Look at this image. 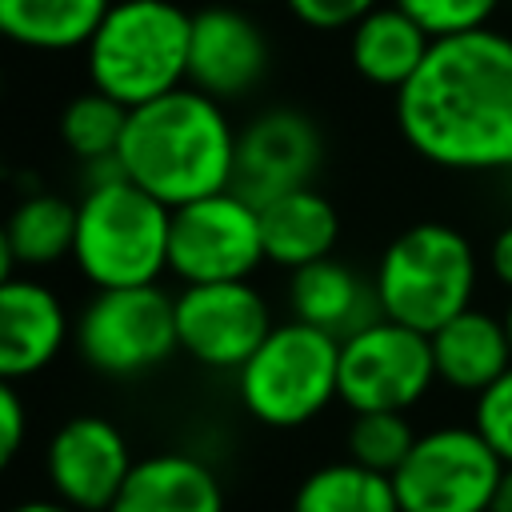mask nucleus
Returning a JSON list of instances; mask_svg holds the SVG:
<instances>
[{
    "mask_svg": "<svg viewBox=\"0 0 512 512\" xmlns=\"http://www.w3.org/2000/svg\"><path fill=\"white\" fill-rule=\"evenodd\" d=\"M476 276L480 260L472 240L444 220H420L392 236L372 284L388 320L432 336L440 324L472 308Z\"/></svg>",
    "mask_w": 512,
    "mask_h": 512,
    "instance_id": "5",
    "label": "nucleus"
},
{
    "mask_svg": "<svg viewBox=\"0 0 512 512\" xmlns=\"http://www.w3.org/2000/svg\"><path fill=\"white\" fill-rule=\"evenodd\" d=\"M8 512H76V508L60 504V500H24V504H16Z\"/></svg>",
    "mask_w": 512,
    "mask_h": 512,
    "instance_id": "33",
    "label": "nucleus"
},
{
    "mask_svg": "<svg viewBox=\"0 0 512 512\" xmlns=\"http://www.w3.org/2000/svg\"><path fill=\"white\" fill-rule=\"evenodd\" d=\"M428 340H432L436 380L448 384L452 392L480 396L512 368V344L504 320H496L484 308H464L460 316L440 324Z\"/></svg>",
    "mask_w": 512,
    "mask_h": 512,
    "instance_id": "17",
    "label": "nucleus"
},
{
    "mask_svg": "<svg viewBox=\"0 0 512 512\" xmlns=\"http://www.w3.org/2000/svg\"><path fill=\"white\" fill-rule=\"evenodd\" d=\"M260 236H264V256L276 268H304L324 256H332L340 240V216L328 196L316 188H296L260 208Z\"/></svg>",
    "mask_w": 512,
    "mask_h": 512,
    "instance_id": "19",
    "label": "nucleus"
},
{
    "mask_svg": "<svg viewBox=\"0 0 512 512\" xmlns=\"http://www.w3.org/2000/svg\"><path fill=\"white\" fill-rule=\"evenodd\" d=\"M128 112L120 100L104 96L100 88H88L80 96H72L60 112V140L64 148L88 168V164H108L120 152L124 128H128Z\"/></svg>",
    "mask_w": 512,
    "mask_h": 512,
    "instance_id": "24",
    "label": "nucleus"
},
{
    "mask_svg": "<svg viewBox=\"0 0 512 512\" xmlns=\"http://www.w3.org/2000/svg\"><path fill=\"white\" fill-rule=\"evenodd\" d=\"M264 256L260 208L232 188L172 208L168 228V272L184 284L248 280Z\"/></svg>",
    "mask_w": 512,
    "mask_h": 512,
    "instance_id": "9",
    "label": "nucleus"
},
{
    "mask_svg": "<svg viewBox=\"0 0 512 512\" xmlns=\"http://www.w3.org/2000/svg\"><path fill=\"white\" fill-rule=\"evenodd\" d=\"M472 428L488 440V448L504 464H512V368L476 396V420H472Z\"/></svg>",
    "mask_w": 512,
    "mask_h": 512,
    "instance_id": "27",
    "label": "nucleus"
},
{
    "mask_svg": "<svg viewBox=\"0 0 512 512\" xmlns=\"http://www.w3.org/2000/svg\"><path fill=\"white\" fill-rule=\"evenodd\" d=\"M416 444V432L404 412H352L348 424V460L392 476Z\"/></svg>",
    "mask_w": 512,
    "mask_h": 512,
    "instance_id": "25",
    "label": "nucleus"
},
{
    "mask_svg": "<svg viewBox=\"0 0 512 512\" xmlns=\"http://www.w3.org/2000/svg\"><path fill=\"white\" fill-rule=\"evenodd\" d=\"M348 60L360 72V80L376 84V88H392L400 92L416 68L424 64L432 36L396 4H380L372 8L356 28H348Z\"/></svg>",
    "mask_w": 512,
    "mask_h": 512,
    "instance_id": "20",
    "label": "nucleus"
},
{
    "mask_svg": "<svg viewBox=\"0 0 512 512\" xmlns=\"http://www.w3.org/2000/svg\"><path fill=\"white\" fill-rule=\"evenodd\" d=\"M28 436V408L24 396L16 392L12 380H0V472H8V464L20 456Z\"/></svg>",
    "mask_w": 512,
    "mask_h": 512,
    "instance_id": "29",
    "label": "nucleus"
},
{
    "mask_svg": "<svg viewBox=\"0 0 512 512\" xmlns=\"http://www.w3.org/2000/svg\"><path fill=\"white\" fill-rule=\"evenodd\" d=\"M192 16L172 0H112L84 44L88 80L124 108L188 84Z\"/></svg>",
    "mask_w": 512,
    "mask_h": 512,
    "instance_id": "4",
    "label": "nucleus"
},
{
    "mask_svg": "<svg viewBox=\"0 0 512 512\" xmlns=\"http://www.w3.org/2000/svg\"><path fill=\"white\" fill-rule=\"evenodd\" d=\"M236 392L248 416L268 428H300L340 400V340L284 320L236 372Z\"/></svg>",
    "mask_w": 512,
    "mask_h": 512,
    "instance_id": "6",
    "label": "nucleus"
},
{
    "mask_svg": "<svg viewBox=\"0 0 512 512\" xmlns=\"http://www.w3.org/2000/svg\"><path fill=\"white\" fill-rule=\"evenodd\" d=\"M288 12L316 32H340V28H356L372 8H380V0H284Z\"/></svg>",
    "mask_w": 512,
    "mask_h": 512,
    "instance_id": "28",
    "label": "nucleus"
},
{
    "mask_svg": "<svg viewBox=\"0 0 512 512\" xmlns=\"http://www.w3.org/2000/svg\"><path fill=\"white\" fill-rule=\"evenodd\" d=\"M108 8L112 0H0V36L36 52L84 48Z\"/></svg>",
    "mask_w": 512,
    "mask_h": 512,
    "instance_id": "21",
    "label": "nucleus"
},
{
    "mask_svg": "<svg viewBox=\"0 0 512 512\" xmlns=\"http://www.w3.org/2000/svg\"><path fill=\"white\" fill-rule=\"evenodd\" d=\"M488 268H492V276L504 288H512V224H504L492 236V244H488Z\"/></svg>",
    "mask_w": 512,
    "mask_h": 512,
    "instance_id": "30",
    "label": "nucleus"
},
{
    "mask_svg": "<svg viewBox=\"0 0 512 512\" xmlns=\"http://www.w3.org/2000/svg\"><path fill=\"white\" fill-rule=\"evenodd\" d=\"M500 320H504V332H508V344H512V300H508V308H504Z\"/></svg>",
    "mask_w": 512,
    "mask_h": 512,
    "instance_id": "34",
    "label": "nucleus"
},
{
    "mask_svg": "<svg viewBox=\"0 0 512 512\" xmlns=\"http://www.w3.org/2000/svg\"><path fill=\"white\" fill-rule=\"evenodd\" d=\"M288 308H292V320L312 324L336 340H348L352 332H360L384 316L380 300H376V284H368L356 268H348L332 256L292 272Z\"/></svg>",
    "mask_w": 512,
    "mask_h": 512,
    "instance_id": "16",
    "label": "nucleus"
},
{
    "mask_svg": "<svg viewBox=\"0 0 512 512\" xmlns=\"http://www.w3.org/2000/svg\"><path fill=\"white\" fill-rule=\"evenodd\" d=\"M272 328L276 324L268 300L248 280L184 284V292L176 296L180 352H188L204 368L240 372Z\"/></svg>",
    "mask_w": 512,
    "mask_h": 512,
    "instance_id": "11",
    "label": "nucleus"
},
{
    "mask_svg": "<svg viewBox=\"0 0 512 512\" xmlns=\"http://www.w3.org/2000/svg\"><path fill=\"white\" fill-rule=\"evenodd\" d=\"M504 460L476 428L444 424L420 432L392 472L400 512H492Z\"/></svg>",
    "mask_w": 512,
    "mask_h": 512,
    "instance_id": "8",
    "label": "nucleus"
},
{
    "mask_svg": "<svg viewBox=\"0 0 512 512\" xmlns=\"http://www.w3.org/2000/svg\"><path fill=\"white\" fill-rule=\"evenodd\" d=\"M492 512H512V464H504V476H500V488H496Z\"/></svg>",
    "mask_w": 512,
    "mask_h": 512,
    "instance_id": "31",
    "label": "nucleus"
},
{
    "mask_svg": "<svg viewBox=\"0 0 512 512\" xmlns=\"http://www.w3.org/2000/svg\"><path fill=\"white\" fill-rule=\"evenodd\" d=\"M292 512H400V500L392 476L356 460H336L300 480Z\"/></svg>",
    "mask_w": 512,
    "mask_h": 512,
    "instance_id": "23",
    "label": "nucleus"
},
{
    "mask_svg": "<svg viewBox=\"0 0 512 512\" xmlns=\"http://www.w3.org/2000/svg\"><path fill=\"white\" fill-rule=\"evenodd\" d=\"M392 4L408 12L432 40H448V36L492 28L496 8L508 0H392Z\"/></svg>",
    "mask_w": 512,
    "mask_h": 512,
    "instance_id": "26",
    "label": "nucleus"
},
{
    "mask_svg": "<svg viewBox=\"0 0 512 512\" xmlns=\"http://www.w3.org/2000/svg\"><path fill=\"white\" fill-rule=\"evenodd\" d=\"M128 436L104 416L64 420L44 448V476L60 504L76 512H112L128 472H132Z\"/></svg>",
    "mask_w": 512,
    "mask_h": 512,
    "instance_id": "13",
    "label": "nucleus"
},
{
    "mask_svg": "<svg viewBox=\"0 0 512 512\" xmlns=\"http://www.w3.org/2000/svg\"><path fill=\"white\" fill-rule=\"evenodd\" d=\"M72 344L80 360L104 376H144L180 352L176 296L160 284L96 288L72 320Z\"/></svg>",
    "mask_w": 512,
    "mask_h": 512,
    "instance_id": "7",
    "label": "nucleus"
},
{
    "mask_svg": "<svg viewBox=\"0 0 512 512\" xmlns=\"http://www.w3.org/2000/svg\"><path fill=\"white\" fill-rule=\"evenodd\" d=\"M72 336V320L60 296L28 276L0 284V380H28L44 372Z\"/></svg>",
    "mask_w": 512,
    "mask_h": 512,
    "instance_id": "15",
    "label": "nucleus"
},
{
    "mask_svg": "<svg viewBox=\"0 0 512 512\" xmlns=\"http://www.w3.org/2000/svg\"><path fill=\"white\" fill-rule=\"evenodd\" d=\"M16 276V256H12V244H8V232H4V220H0V284Z\"/></svg>",
    "mask_w": 512,
    "mask_h": 512,
    "instance_id": "32",
    "label": "nucleus"
},
{
    "mask_svg": "<svg viewBox=\"0 0 512 512\" xmlns=\"http://www.w3.org/2000/svg\"><path fill=\"white\" fill-rule=\"evenodd\" d=\"M404 144L448 172L512 168V36L496 28L432 40L396 92Z\"/></svg>",
    "mask_w": 512,
    "mask_h": 512,
    "instance_id": "1",
    "label": "nucleus"
},
{
    "mask_svg": "<svg viewBox=\"0 0 512 512\" xmlns=\"http://www.w3.org/2000/svg\"><path fill=\"white\" fill-rule=\"evenodd\" d=\"M508 4H512V0H508Z\"/></svg>",
    "mask_w": 512,
    "mask_h": 512,
    "instance_id": "35",
    "label": "nucleus"
},
{
    "mask_svg": "<svg viewBox=\"0 0 512 512\" xmlns=\"http://www.w3.org/2000/svg\"><path fill=\"white\" fill-rule=\"evenodd\" d=\"M320 156H324L320 128L304 112L268 108L236 132L232 192L256 208H264L268 200H276L284 192L312 188Z\"/></svg>",
    "mask_w": 512,
    "mask_h": 512,
    "instance_id": "12",
    "label": "nucleus"
},
{
    "mask_svg": "<svg viewBox=\"0 0 512 512\" xmlns=\"http://www.w3.org/2000/svg\"><path fill=\"white\" fill-rule=\"evenodd\" d=\"M112 512H224V488L200 456L156 452L132 464Z\"/></svg>",
    "mask_w": 512,
    "mask_h": 512,
    "instance_id": "18",
    "label": "nucleus"
},
{
    "mask_svg": "<svg viewBox=\"0 0 512 512\" xmlns=\"http://www.w3.org/2000/svg\"><path fill=\"white\" fill-rule=\"evenodd\" d=\"M4 232L16 256V268H48L72 256L76 244V204L56 192L24 196L8 216Z\"/></svg>",
    "mask_w": 512,
    "mask_h": 512,
    "instance_id": "22",
    "label": "nucleus"
},
{
    "mask_svg": "<svg viewBox=\"0 0 512 512\" xmlns=\"http://www.w3.org/2000/svg\"><path fill=\"white\" fill-rule=\"evenodd\" d=\"M268 72V40L264 28L232 8L208 4L192 12V40H188V84L212 100H240L248 96Z\"/></svg>",
    "mask_w": 512,
    "mask_h": 512,
    "instance_id": "14",
    "label": "nucleus"
},
{
    "mask_svg": "<svg viewBox=\"0 0 512 512\" xmlns=\"http://www.w3.org/2000/svg\"><path fill=\"white\" fill-rule=\"evenodd\" d=\"M116 164L148 196L180 208L232 188L236 128L220 100L184 84L128 112Z\"/></svg>",
    "mask_w": 512,
    "mask_h": 512,
    "instance_id": "2",
    "label": "nucleus"
},
{
    "mask_svg": "<svg viewBox=\"0 0 512 512\" xmlns=\"http://www.w3.org/2000/svg\"><path fill=\"white\" fill-rule=\"evenodd\" d=\"M172 208L108 164L76 200L72 260L92 288H140L168 272Z\"/></svg>",
    "mask_w": 512,
    "mask_h": 512,
    "instance_id": "3",
    "label": "nucleus"
},
{
    "mask_svg": "<svg viewBox=\"0 0 512 512\" xmlns=\"http://www.w3.org/2000/svg\"><path fill=\"white\" fill-rule=\"evenodd\" d=\"M436 384L432 340L388 316L340 340V400L352 412H408Z\"/></svg>",
    "mask_w": 512,
    "mask_h": 512,
    "instance_id": "10",
    "label": "nucleus"
}]
</instances>
